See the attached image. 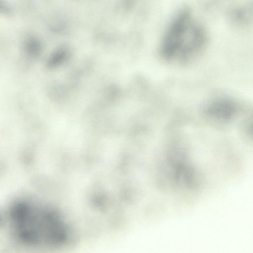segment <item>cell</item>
Returning a JSON list of instances; mask_svg holds the SVG:
<instances>
[{"mask_svg":"<svg viewBox=\"0 0 253 253\" xmlns=\"http://www.w3.org/2000/svg\"><path fill=\"white\" fill-rule=\"evenodd\" d=\"M206 35L203 28L187 11L173 20L163 38L161 53L167 61L185 63L193 59L204 48Z\"/></svg>","mask_w":253,"mask_h":253,"instance_id":"1","label":"cell"},{"mask_svg":"<svg viewBox=\"0 0 253 253\" xmlns=\"http://www.w3.org/2000/svg\"><path fill=\"white\" fill-rule=\"evenodd\" d=\"M239 111L236 101L227 97H218L207 102L203 107V112L210 119L219 123L232 120Z\"/></svg>","mask_w":253,"mask_h":253,"instance_id":"2","label":"cell"}]
</instances>
